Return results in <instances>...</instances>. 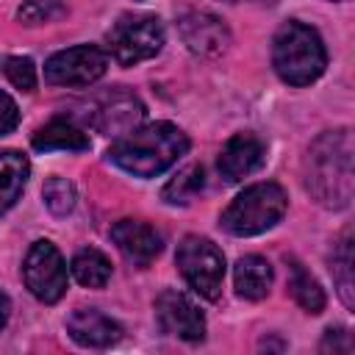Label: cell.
<instances>
[{
  "instance_id": "9",
  "label": "cell",
  "mask_w": 355,
  "mask_h": 355,
  "mask_svg": "<svg viewBox=\"0 0 355 355\" xmlns=\"http://www.w3.org/2000/svg\"><path fill=\"white\" fill-rule=\"evenodd\" d=\"M86 119L94 130L105 136H125L133 128H139V122L144 119V105L139 103L136 94L125 89H111L89 105Z\"/></svg>"
},
{
  "instance_id": "1",
  "label": "cell",
  "mask_w": 355,
  "mask_h": 355,
  "mask_svg": "<svg viewBox=\"0 0 355 355\" xmlns=\"http://www.w3.org/2000/svg\"><path fill=\"white\" fill-rule=\"evenodd\" d=\"M352 136L347 128L322 133L305 153V191L324 208L341 211L352 200Z\"/></svg>"
},
{
  "instance_id": "21",
  "label": "cell",
  "mask_w": 355,
  "mask_h": 355,
  "mask_svg": "<svg viewBox=\"0 0 355 355\" xmlns=\"http://www.w3.org/2000/svg\"><path fill=\"white\" fill-rule=\"evenodd\" d=\"M330 269H333V280L338 286V294H341L344 305L352 308L355 305V294H352L355 291V283H352V236H349V230L333 247Z\"/></svg>"
},
{
  "instance_id": "10",
  "label": "cell",
  "mask_w": 355,
  "mask_h": 355,
  "mask_svg": "<svg viewBox=\"0 0 355 355\" xmlns=\"http://www.w3.org/2000/svg\"><path fill=\"white\" fill-rule=\"evenodd\" d=\"M155 322L161 333L183 338V341H202L205 338V316L200 308L180 291H161L155 297Z\"/></svg>"
},
{
  "instance_id": "5",
  "label": "cell",
  "mask_w": 355,
  "mask_h": 355,
  "mask_svg": "<svg viewBox=\"0 0 355 355\" xmlns=\"http://www.w3.org/2000/svg\"><path fill=\"white\" fill-rule=\"evenodd\" d=\"M164 25L155 14H122L105 33V44L116 64L133 67L161 53Z\"/></svg>"
},
{
  "instance_id": "25",
  "label": "cell",
  "mask_w": 355,
  "mask_h": 355,
  "mask_svg": "<svg viewBox=\"0 0 355 355\" xmlns=\"http://www.w3.org/2000/svg\"><path fill=\"white\" fill-rule=\"evenodd\" d=\"M17 125H19V108H17V103L6 92H0V136L11 133Z\"/></svg>"
},
{
  "instance_id": "14",
  "label": "cell",
  "mask_w": 355,
  "mask_h": 355,
  "mask_svg": "<svg viewBox=\"0 0 355 355\" xmlns=\"http://www.w3.org/2000/svg\"><path fill=\"white\" fill-rule=\"evenodd\" d=\"M67 333L80 344V347H111L122 338V327L119 322H114L111 316H105L97 308H75L67 319Z\"/></svg>"
},
{
  "instance_id": "27",
  "label": "cell",
  "mask_w": 355,
  "mask_h": 355,
  "mask_svg": "<svg viewBox=\"0 0 355 355\" xmlns=\"http://www.w3.org/2000/svg\"><path fill=\"white\" fill-rule=\"evenodd\" d=\"M8 311H11V305H8V297L0 291V330L6 327V322H8Z\"/></svg>"
},
{
  "instance_id": "8",
  "label": "cell",
  "mask_w": 355,
  "mask_h": 355,
  "mask_svg": "<svg viewBox=\"0 0 355 355\" xmlns=\"http://www.w3.org/2000/svg\"><path fill=\"white\" fill-rule=\"evenodd\" d=\"M108 69V55L97 44H78L58 50L44 64V80L53 86H89Z\"/></svg>"
},
{
  "instance_id": "4",
  "label": "cell",
  "mask_w": 355,
  "mask_h": 355,
  "mask_svg": "<svg viewBox=\"0 0 355 355\" xmlns=\"http://www.w3.org/2000/svg\"><path fill=\"white\" fill-rule=\"evenodd\" d=\"M288 208V197L286 191L266 180V183H255L247 186L225 211L219 225L230 233V236H258L269 227H275L283 214Z\"/></svg>"
},
{
  "instance_id": "11",
  "label": "cell",
  "mask_w": 355,
  "mask_h": 355,
  "mask_svg": "<svg viewBox=\"0 0 355 355\" xmlns=\"http://www.w3.org/2000/svg\"><path fill=\"white\" fill-rule=\"evenodd\" d=\"M111 241L133 266H150L164 250V236L139 219H119L111 227Z\"/></svg>"
},
{
  "instance_id": "2",
  "label": "cell",
  "mask_w": 355,
  "mask_h": 355,
  "mask_svg": "<svg viewBox=\"0 0 355 355\" xmlns=\"http://www.w3.org/2000/svg\"><path fill=\"white\" fill-rule=\"evenodd\" d=\"M189 150V136L172 122H150L119 136L108 147V161L136 178L166 172Z\"/></svg>"
},
{
  "instance_id": "7",
  "label": "cell",
  "mask_w": 355,
  "mask_h": 355,
  "mask_svg": "<svg viewBox=\"0 0 355 355\" xmlns=\"http://www.w3.org/2000/svg\"><path fill=\"white\" fill-rule=\"evenodd\" d=\"M22 277L28 291L42 300V302H58L67 291V263L61 258V252L55 250L53 241H33L25 263H22Z\"/></svg>"
},
{
  "instance_id": "23",
  "label": "cell",
  "mask_w": 355,
  "mask_h": 355,
  "mask_svg": "<svg viewBox=\"0 0 355 355\" xmlns=\"http://www.w3.org/2000/svg\"><path fill=\"white\" fill-rule=\"evenodd\" d=\"M42 197H44V205L55 216H67L75 208V186L67 178H50L42 186Z\"/></svg>"
},
{
  "instance_id": "18",
  "label": "cell",
  "mask_w": 355,
  "mask_h": 355,
  "mask_svg": "<svg viewBox=\"0 0 355 355\" xmlns=\"http://www.w3.org/2000/svg\"><path fill=\"white\" fill-rule=\"evenodd\" d=\"M288 294L308 313H322V308H324V291H322L319 280L294 258L288 261Z\"/></svg>"
},
{
  "instance_id": "6",
  "label": "cell",
  "mask_w": 355,
  "mask_h": 355,
  "mask_svg": "<svg viewBox=\"0 0 355 355\" xmlns=\"http://www.w3.org/2000/svg\"><path fill=\"white\" fill-rule=\"evenodd\" d=\"M175 263L183 280L205 300H216L225 280V255L205 236H186L178 244Z\"/></svg>"
},
{
  "instance_id": "3",
  "label": "cell",
  "mask_w": 355,
  "mask_h": 355,
  "mask_svg": "<svg viewBox=\"0 0 355 355\" xmlns=\"http://www.w3.org/2000/svg\"><path fill=\"white\" fill-rule=\"evenodd\" d=\"M272 67L288 86L313 83L327 67V53L319 33L297 19L283 22L272 42Z\"/></svg>"
},
{
  "instance_id": "19",
  "label": "cell",
  "mask_w": 355,
  "mask_h": 355,
  "mask_svg": "<svg viewBox=\"0 0 355 355\" xmlns=\"http://www.w3.org/2000/svg\"><path fill=\"white\" fill-rule=\"evenodd\" d=\"M72 275L80 286L89 288H103L111 280V261L94 250V247H83L80 252H75L72 258Z\"/></svg>"
},
{
  "instance_id": "24",
  "label": "cell",
  "mask_w": 355,
  "mask_h": 355,
  "mask_svg": "<svg viewBox=\"0 0 355 355\" xmlns=\"http://www.w3.org/2000/svg\"><path fill=\"white\" fill-rule=\"evenodd\" d=\"M6 78L19 89V92H33L36 89V67L28 55H11L3 64Z\"/></svg>"
},
{
  "instance_id": "28",
  "label": "cell",
  "mask_w": 355,
  "mask_h": 355,
  "mask_svg": "<svg viewBox=\"0 0 355 355\" xmlns=\"http://www.w3.org/2000/svg\"><path fill=\"white\" fill-rule=\"evenodd\" d=\"M227 3H236V0H227Z\"/></svg>"
},
{
  "instance_id": "12",
  "label": "cell",
  "mask_w": 355,
  "mask_h": 355,
  "mask_svg": "<svg viewBox=\"0 0 355 355\" xmlns=\"http://www.w3.org/2000/svg\"><path fill=\"white\" fill-rule=\"evenodd\" d=\"M263 158H266V144L255 133H236L222 147L216 166H219L225 180L239 183V180L250 178L252 172H258Z\"/></svg>"
},
{
  "instance_id": "26",
  "label": "cell",
  "mask_w": 355,
  "mask_h": 355,
  "mask_svg": "<svg viewBox=\"0 0 355 355\" xmlns=\"http://www.w3.org/2000/svg\"><path fill=\"white\" fill-rule=\"evenodd\" d=\"M352 352V341H349V333L347 330H327L324 333V341H322V352Z\"/></svg>"
},
{
  "instance_id": "13",
  "label": "cell",
  "mask_w": 355,
  "mask_h": 355,
  "mask_svg": "<svg viewBox=\"0 0 355 355\" xmlns=\"http://www.w3.org/2000/svg\"><path fill=\"white\" fill-rule=\"evenodd\" d=\"M180 36L186 42V47L197 55H219L222 50H227L230 44V31L227 25L208 14V11H191L180 19Z\"/></svg>"
},
{
  "instance_id": "20",
  "label": "cell",
  "mask_w": 355,
  "mask_h": 355,
  "mask_svg": "<svg viewBox=\"0 0 355 355\" xmlns=\"http://www.w3.org/2000/svg\"><path fill=\"white\" fill-rule=\"evenodd\" d=\"M205 189V172L200 164H189L183 166L164 189H161V200L169 205H189L200 191Z\"/></svg>"
},
{
  "instance_id": "22",
  "label": "cell",
  "mask_w": 355,
  "mask_h": 355,
  "mask_svg": "<svg viewBox=\"0 0 355 355\" xmlns=\"http://www.w3.org/2000/svg\"><path fill=\"white\" fill-rule=\"evenodd\" d=\"M67 8H69V0H28L17 11V19L25 25H44V22L64 17Z\"/></svg>"
},
{
  "instance_id": "15",
  "label": "cell",
  "mask_w": 355,
  "mask_h": 355,
  "mask_svg": "<svg viewBox=\"0 0 355 355\" xmlns=\"http://www.w3.org/2000/svg\"><path fill=\"white\" fill-rule=\"evenodd\" d=\"M31 144L39 150V153H50V150H69V153H83L89 150V136L69 119H50L47 125H42Z\"/></svg>"
},
{
  "instance_id": "16",
  "label": "cell",
  "mask_w": 355,
  "mask_h": 355,
  "mask_svg": "<svg viewBox=\"0 0 355 355\" xmlns=\"http://www.w3.org/2000/svg\"><path fill=\"white\" fill-rule=\"evenodd\" d=\"M272 280H275V272H272L266 258L244 255V258L236 261L233 283H236L239 297H244V300H263L269 294V288H272Z\"/></svg>"
},
{
  "instance_id": "17",
  "label": "cell",
  "mask_w": 355,
  "mask_h": 355,
  "mask_svg": "<svg viewBox=\"0 0 355 355\" xmlns=\"http://www.w3.org/2000/svg\"><path fill=\"white\" fill-rule=\"evenodd\" d=\"M31 175V164L19 150H0V216L14 208Z\"/></svg>"
}]
</instances>
